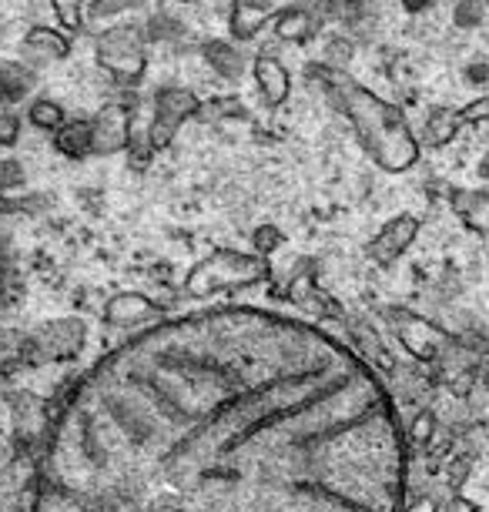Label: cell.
I'll list each match as a JSON object with an SVG mask.
<instances>
[{
	"mask_svg": "<svg viewBox=\"0 0 489 512\" xmlns=\"http://www.w3.org/2000/svg\"><path fill=\"white\" fill-rule=\"evenodd\" d=\"M195 111V98L185 91H165L158 98V114H155V131H151V138L161 148V144H168V138L175 134V128L181 121H185V114Z\"/></svg>",
	"mask_w": 489,
	"mask_h": 512,
	"instance_id": "8",
	"label": "cell"
},
{
	"mask_svg": "<svg viewBox=\"0 0 489 512\" xmlns=\"http://www.w3.org/2000/svg\"><path fill=\"white\" fill-rule=\"evenodd\" d=\"M61 121H64V114L51 101H37L31 108V124H37V128H57Z\"/></svg>",
	"mask_w": 489,
	"mask_h": 512,
	"instance_id": "15",
	"label": "cell"
},
{
	"mask_svg": "<svg viewBox=\"0 0 489 512\" xmlns=\"http://www.w3.org/2000/svg\"><path fill=\"white\" fill-rule=\"evenodd\" d=\"M265 262L248 255H235V251H218L208 262H201L195 272L188 275V292L191 295H208L222 292V288H242L255 285L265 278Z\"/></svg>",
	"mask_w": 489,
	"mask_h": 512,
	"instance_id": "3",
	"label": "cell"
},
{
	"mask_svg": "<svg viewBox=\"0 0 489 512\" xmlns=\"http://www.w3.org/2000/svg\"><path fill=\"white\" fill-rule=\"evenodd\" d=\"M98 57H101V64L118 77H138L145 71V51H141L138 41L131 37V31H124V27L101 37Z\"/></svg>",
	"mask_w": 489,
	"mask_h": 512,
	"instance_id": "4",
	"label": "cell"
},
{
	"mask_svg": "<svg viewBox=\"0 0 489 512\" xmlns=\"http://www.w3.org/2000/svg\"><path fill=\"white\" fill-rule=\"evenodd\" d=\"M459 128H463V121H459V111L453 108H433L426 118V141L433 144V148H446L449 141L456 138Z\"/></svg>",
	"mask_w": 489,
	"mask_h": 512,
	"instance_id": "12",
	"label": "cell"
},
{
	"mask_svg": "<svg viewBox=\"0 0 489 512\" xmlns=\"http://www.w3.org/2000/svg\"><path fill=\"white\" fill-rule=\"evenodd\" d=\"M396 328H399L402 342H406V349L416 355V359H436L446 342L443 332H436L433 325L416 315H396Z\"/></svg>",
	"mask_w": 489,
	"mask_h": 512,
	"instance_id": "7",
	"label": "cell"
},
{
	"mask_svg": "<svg viewBox=\"0 0 489 512\" xmlns=\"http://www.w3.org/2000/svg\"><path fill=\"white\" fill-rule=\"evenodd\" d=\"M459 121H463V124L489 121V98H476V101H469L466 108H459Z\"/></svg>",
	"mask_w": 489,
	"mask_h": 512,
	"instance_id": "16",
	"label": "cell"
},
{
	"mask_svg": "<svg viewBox=\"0 0 489 512\" xmlns=\"http://www.w3.org/2000/svg\"><path fill=\"white\" fill-rule=\"evenodd\" d=\"M389 389L319 325L178 315L101 355L57 405L34 512H406Z\"/></svg>",
	"mask_w": 489,
	"mask_h": 512,
	"instance_id": "1",
	"label": "cell"
},
{
	"mask_svg": "<svg viewBox=\"0 0 489 512\" xmlns=\"http://www.w3.org/2000/svg\"><path fill=\"white\" fill-rule=\"evenodd\" d=\"M446 512H479V506L466 496H453V502L446 506Z\"/></svg>",
	"mask_w": 489,
	"mask_h": 512,
	"instance_id": "20",
	"label": "cell"
},
{
	"mask_svg": "<svg viewBox=\"0 0 489 512\" xmlns=\"http://www.w3.org/2000/svg\"><path fill=\"white\" fill-rule=\"evenodd\" d=\"M409 512H436V506H433V502H416Z\"/></svg>",
	"mask_w": 489,
	"mask_h": 512,
	"instance_id": "21",
	"label": "cell"
},
{
	"mask_svg": "<svg viewBox=\"0 0 489 512\" xmlns=\"http://www.w3.org/2000/svg\"><path fill=\"white\" fill-rule=\"evenodd\" d=\"M449 208L473 235L489 238V191L483 188H453L449 191Z\"/></svg>",
	"mask_w": 489,
	"mask_h": 512,
	"instance_id": "6",
	"label": "cell"
},
{
	"mask_svg": "<svg viewBox=\"0 0 489 512\" xmlns=\"http://www.w3.org/2000/svg\"><path fill=\"white\" fill-rule=\"evenodd\" d=\"M433 432H436V415L429 412V409H423L412 419V429H409V439L416 442V446H426L429 439H433Z\"/></svg>",
	"mask_w": 489,
	"mask_h": 512,
	"instance_id": "14",
	"label": "cell"
},
{
	"mask_svg": "<svg viewBox=\"0 0 489 512\" xmlns=\"http://www.w3.org/2000/svg\"><path fill=\"white\" fill-rule=\"evenodd\" d=\"M0 288H4V251H0Z\"/></svg>",
	"mask_w": 489,
	"mask_h": 512,
	"instance_id": "24",
	"label": "cell"
},
{
	"mask_svg": "<svg viewBox=\"0 0 489 512\" xmlns=\"http://www.w3.org/2000/svg\"><path fill=\"white\" fill-rule=\"evenodd\" d=\"M14 141H17V118L4 114L0 118V144H14Z\"/></svg>",
	"mask_w": 489,
	"mask_h": 512,
	"instance_id": "19",
	"label": "cell"
},
{
	"mask_svg": "<svg viewBox=\"0 0 489 512\" xmlns=\"http://www.w3.org/2000/svg\"><path fill=\"white\" fill-rule=\"evenodd\" d=\"M128 144V108L121 104H111L98 114L94 121V151L101 154H111Z\"/></svg>",
	"mask_w": 489,
	"mask_h": 512,
	"instance_id": "9",
	"label": "cell"
},
{
	"mask_svg": "<svg viewBox=\"0 0 489 512\" xmlns=\"http://www.w3.org/2000/svg\"><path fill=\"white\" fill-rule=\"evenodd\" d=\"M54 144L67 158H81V154L94 151V124H84V121L67 124V128L54 134Z\"/></svg>",
	"mask_w": 489,
	"mask_h": 512,
	"instance_id": "11",
	"label": "cell"
},
{
	"mask_svg": "<svg viewBox=\"0 0 489 512\" xmlns=\"http://www.w3.org/2000/svg\"><path fill=\"white\" fill-rule=\"evenodd\" d=\"M54 11L64 21V27H78L81 24V0H54Z\"/></svg>",
	"mask_w": 489,
	"mask_h": 512,
	"instance_id": "17",
	"label": "cell"
},
{
	"mask_svg": "<svg viewBox=\"0 0 489 512\" xmlns=\"http://www.w3.org/2000/svg\"><path fill=\"white\" fill-rule=\"evenodd\" d=\"M479 382H483L486 389H489V362H483V365H479Z\"/></svg>",
	"mask_w": 489,
	"mask_h": 512,
	"instance_id": "22",
	"label": "cell"
},
{
	"mask_svg": "<svg viewBox=\"0 0 489 512\" xmlns=\"http://www.w3.org/2000/svg\"><path fill=\"white\" fill-rule=\"evenodd\" d=\"M335 94H339L342 111L349 114V121L356 124L362 144L372 158L379 161V168L392 171H409L412 164L419 161V141L412 138L406 118H402L399 108L379 101L376 94H369L366 88L352 81H335Z\"/></svg>",
	"mask_w": 489,
	"mask_h": 512,
	"instance_id": "2",
	"label": "cell"
},
{
	"mask_svg": "<svg viewBox=\"0 0 489 512\" xmlns=\"http://www.w3.org/2000/svg\"><path fill=\"white\" fill-rule=\"evenodd\" d=\"M479 175H483V178H489V154H486V161L479 164Z\"/></svg>",
	"mask_w": 489,
	"mask_h": 512,
	"instance_id": "23",
	"label": "cell"
},
{
	"mask_svg": "<svg viewBox=\"0 0 489 512\" xmlns=\"http://www.w3.org/2000/svg\"><path fill=\"white\" fill-rule=\"evenodd\" d=\"M31 44H47V51H54V54H64V51H67L64 37H57V34H51V31H34V34H31Z\"/></svg>",
	"mask_w": 489,
	"mask_h": 512,
	"instance_id": "18",
	"label": "cell"
},
{
	"mask_svg": "<svg viewBox=\"0 0 489 512\" xmlns=\"http://www.w3.org/2000/svg\"><path fill=\"white\" fill-rule=\"evenodd\" d=\"M416 235H419V218H416V215H399V218H392L389 225L376 235V241L369 245L372 262H379V265L396 262L402 251H406V248L412 245V241H416Z\"/></svg>",
	"mask_w": 489,
	"mask_h": 512,
	"instance_id": "5",
	"label": "cell"
},
{
	"mask_svg": "<svg viewBox=\"0 0 489 512\" xmlns=\"http://www.w3.org/2000/svg\"><path fill=\"white\" fill-rule=\"evenodd\" d=\"M155 315V305L141 295H118L111 298L108 308H104V318L114 325H128V322H138V318H148Z\"/></svg>",
	"mask_w": 489,
	"mask_h": 512,
	"instance_id": "13",
	"label": "cell"
},
{
	"mask_svg": "<svg viewBox=\"0 0 489 512\" xmlns=\"http://www.w3.org/2000/svg\"><path fill=\"white\" fill-rule=\"evenodd\" d=\"M258 71V84H262L268 104H282L289 98V74H285V67L275 61V57H262V61L255 64Z\"/></svg>",
	"mask_w": 489,
	"mask_h": 512,
	"instance_id": "10",
	"label": "cell"
}]
</instances>
